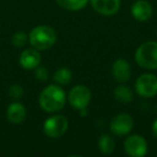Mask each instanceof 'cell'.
Wrapping results in <instances>:
<instances>
[{"label": "cell", "instance_id": "obj_13", "mask_svg": "<svg viewBox=\"0 0 157 157\" xmlns=\"http://www.w3.org/2000/svg\"><path fill=\"white\" fill-rule=\"evenodd\" d=\"M27 111L23 103L14 101L7 109V118L11 124L20 125L26 120Z\"/></svg>", "mask_w": 157, "mask_h": 157}, {"label": "cell", "instance_id": "obj_15", "mask_svg": "<svg viewBox=\"0 0 157 157\" xmlns=\"http://www.w3.org/2000/svg\"><path fill=\"white\" fill-rule=\"evenodd\" d=\"M113 95H114V98L122 103H129L133 100L132 90L128 86L124 85V84L115 87V90H113Z\"/></svg>", "mask_w": 157, "mask_h": 157}, {"label": "cell", "instance_id": "obj_12", "mask_svg": "<svg viewBox=\"0 0 157 157\" xmlns=\"http://www.w3.org/2000/svg\"><path fill=\"white\" fill-rule=\"evenodd\" d=\"M41 63V55L36 48H27L20 56V65L26 70H35Z\"/></svg>", "mask_w": 157, "mask_h": 157}, {"label": "cell", "instance_id": "obj_16", "mask_svg": "<svg viewBox=\"0 0 157 157\" xmlns=\"http://www.w3.org/2000/svg\"><path fill=\"white\" fill-rule=\"evenodd\" d=\"M71 78H72V72L67 67L58 68L55 71V73L53 74V80L58 85H67V84L70 83Z\"/></svg>", "mask_w": 157, "mask_h": 157}, {"label": "cell", "instance_id": "obj_21", "mask_svg": "<svg viewBox=\"0 0 157 157\" xmlns=\"http://www.w3.org/2000/svg\"><path fill=\"white\" fill-rule=\"evenodd\" d=\"M152 132H153V135L157 138V118L154 121V123H153V125H152Z\"/></svg>", "mask_w": 157, "mask_h": 157}, {"label": "cell", "instance_id": "obj_10", "mask_svg": "<svg viewBox=\"0 0 157 157\" xmlns=\"http://www.w3.org/2000/svg\"><path fill=\"white\" fill-rule=\"evenodd\" d=\"M93 9L97 13L105 16H111L117 13L121 7V0H90Z\"/></svg>", "mask_w": 157, "mask_h": 157}, {"label": "cell", "instance_id": "obj_11", "mask_svg": "<svg viewBox=\"0 0 157 157\" xmlns=\"http://www.w3.org/2000/svg\"><path fill=\"white\" fill-rule=\"evenodd\" d=\"M131 14L138 22H146L153 14V8L146 0H137L131 6Z\"/></svg>", "mask_w": 157, "mask_h": 157}, {"label": "cell", "instance_id": "obj_18", "mask_svg": "<svg viewBox=\"0 0 157 157\" xmlns=\"http://www.w3.org/2000/svg\"><path fill=\"white\" fill-rule=\"evenodd\" d=\"M28 41V35L23 31H18L15 33L12 36V44L15 48H23Z\"/></svg>", "mask_w": 157, "mask_h": 157}, {"label": "cell", "instance_id": "obj_7", "mask_svg": "<svg viewBox=\"0 0 157 157\" xmlns=\"http://www.w3.org/2000/svg\"><path fill=\"white\" fill-rule=\"evenodd\" d=\"M124 150L130 157H143L147 153V142L142 136H129L124 142Z\"/></svg>", "mask_w": 157, "mask_h": 157}, {"label": "cell", "instance_id": "obj_9", "mask_svg": "<svg viewBox=\"0 0 157 157\" xmlns=\"http://www.w3.org/2000/svg\"><path fill=\"white\" fill-rule=\"evenodd\" d=\"M112 75L114 80L118 83H127L131 76V67L126 59L120 58L115 60L112 65Z\"/></svg>", "mask_w": 157, "mask_h": 157}, {"label": "cell", "instance_id": "obj_5", "mask_svg": "<svg viewBox=\"0 0 157 157\" xmlns=\"http://www.w3.org/2000/svg\"><path fill=\"white\" fill-rule=\"evenodd\" d=\"M135 88L138 95L144 98H152L157 95V76L143 73L136 80Z\"/></svg>", "mask_w": 157, "mask_h": 157}, {"label": "cell", "instance_id": "obj_17", "mask_svg": "<svg viewBox=\"0 0 157 157\" xmlns=\"http://www.w3.org/2000/svg\"><path fill=\"white\" fill-rule=\"evenodd\" d=\"M90 0H56L58 6L67 11H78L83 9Z\"/></svg>", "mask_w": 157, "mask_h": 157}, {"label": "cell", "instance_id": "obj_4", "mask_svg": "<svg viewBox=\"0 0 157 157\" xmlns=\"http://www.w3.org/2000/svg\"><path fill=\"white\" fill-rule=\"evenodd\" d=\"M69 127V122L67 117L61 114H56V115L50 116L44 121L43 124V132L48 138L56 139L66 133Z\"/></svg>", "mask_w": 157, "mask_h": 157}, {"label": "cell", "instance_id": "obj_2", "mask_svg": "<svg viewBox=\"0 0 157 157\" xmlns=\"http://www.w3.org/2000/svg\"><path fill=\"white\" fill-rule=\"evenodd\" d=\"M57 36L55 30L48 25H40L31 29L28 36L30 45L38 51H45L55 44Z\"/></svg>", "mask_w": 157, "mask_h": 157}, {"label": "cell", "instance_id": "obj_14", "mask_svg": "<svg viewBox=\"0 0 157 157\" xmlns=\"http://www.w3.org/2000/svg\"><path fill=\"white\" fill-rule=\"evenodd\" d=\"M98 148L102 154L110 155L115 150V141L110 135L103 133L98 139Z\"/></svg>", "mask_w": 157, "mask_h": 157}, {"label": "cell", "instance_id": "obj_3", "mask_svg": "<svg viewBox=\"0 0 157 157\" xmlns=\"http://www.w3.org/2000/svg\"><path fill=\"white\" fill-rule=\"evenodd\" d=\"M136 63L144 69H157V42L147 41L137 48L135 54Z\"/></svg>", "mask_w": 157, "mask_h": 157}, {"label": "cell", "instance_id": "obj_22", "mask_svg": "<svg viewBox=\"0 0 157 157\" xmlns=\"http://www.w3.org/2000/svg\"><path fill=\"white\" fill-rule=\"evenodd\" d=\"M78 112H80V116H86L87 115V108H83V109H80L78 110Z\"/></svg>", "mask_w": 157, "mask_h": 157}, {"label": "cell", "instance_id": "obj_20", "mask_svg": "<svg viewBox=\"0 0 157 157\" xmlns=\"http://www.w3.org/2000/svg\"><path fill=\"white\" fill-rule=\"evenodd\" d=\"M35 76L38 81L46 82L48 80V71L45 67H39L38 66L35 69Z\"/></svg>", "mask_w": 157, "mask_h": 157}, {"label": "cell", "instance_id": "obj_6", "mask_svg": "<svg viewBox=\"0 0 157 157\" xmlns=\"http://www.w3.org/2000/svg\"><path fill=\"white\" fill-rule=\"evenodd\" d=\"M92 100V93L85 85H75L68 95L70 105L76 110L87 108Z\"/></svg>", "mask_w": 157, "mask_h": 157}, {"label": "cell", "instance_id": "obj_1", "mask_svg": "<svg viewBox=\"0 0 157 157\" xmlns=\"http://www.w3.org/2000/svg\"><path fill=\"white\" fill-rule=\"evenodd\" d=\"M66 93L59 85L51 84L46 86L39 96V105L48 113L58 112L65 107Z\"/></svg>", "mask_w": 157, "mask_h": 157}, {"label": "cell", "instance_id": "obj_19", "mask_svg": "<svg viewBox=\"0 0 157 157\" xmlns=\"http://www.w3.org/2000/svg\"><path fill=\"white\" fill-rule=\"evenodd\" d=\"M23 95H24V88H23L22 85H20V84H13V85L10 86L9 96L11 97L13 100H15V101L20 100L23 97Z\"/></svg>", "mask_w": 157, "mask_h": 157}, {"label": "cell", "instance_id": "obj_8", "mask_svg": "<svg viewBox=\"0 0 157 157\" xmlns=\"http://www.w3.org/2000/svg\"><path fill=\"white\" fill-rule=\"evenodd\" d=\"M133 118L128 113H120L112 118L110 130L116 136H126L132 130Z\"/></svg>", "mask_w": 157, "mask_h": 157}]
</instances>
